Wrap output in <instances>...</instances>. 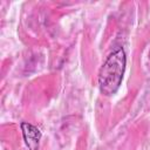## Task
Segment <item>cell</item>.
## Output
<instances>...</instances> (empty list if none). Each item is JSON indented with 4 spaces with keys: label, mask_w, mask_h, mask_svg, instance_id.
<instances>
[{
    "label": "cell",
    "mask_w": 150,
    "mask_h": 150,
    "mask_svg": "<svg viewBox=\"0 0 150 150\" xmlns=\"http://www.w3.org/2000/svg\"><path fill=\"white\" fill-rule=\"evenodd\" d=\"M127 64V56L123 48H116L104 61L98 71L100 91L105 96L116 94L121 87Z\"/></svg>",
    "instance_id": "6da1fadb"
},
{
    "label": "cell",
    "mask_w": 150,
    "mask_h": 150,
    "mask_svg": "<svg viewBox=\"0 0 150 150\" xmlns=\"http://www.w3.org/2000/svg\"><path fill=\"white\" fill-rule=\"evenodd\" d=\"M21 130H22V136H23V139H25L28 149L29 150H38L39 142L41 138L40 130L36 127H34L33 124L27 123V122L21 123Z\"/></svg>",
    "instance_id": "7a4b0ae2"
}]
</instances>
